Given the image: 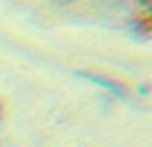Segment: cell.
Returning <instances> with one entry per match:
<instances>
[{
	"instance_id": "cell-3",
	"label": "cell",
	"mask_w": 152,
	"mask_h": 147,
	"mask_svg": "<svg viewBox=\"0 0 152 147\" xmlns=\"http://www.w3.org/2000/svg\"><path fill=\"white\" fill-rule=\"evenodd\" d=\"M0 120H2V104H0Z\"/></svg>"
},
{
	"instance_id": "cell-1",
	"label": "cell",
	"mask_w": 152,
	"mask_h": 147,
	"mask_svg": "<svg viewBox=\"0 0 152 147\" xmlns=\"http://www.w3.org/2000/svg\"><path fill=\"white\" fill-rule=\"evenodd\" d=\"M77 77L91 82L93 86H98V88H104L109 95L118 97V100H125V102L132 100V91L127 88L123 82H118V79H111V77H104V75H95V72H84V70L77 72Z\"/></svg>"
},
{
	"instance_id": "cell-2",
	"label": "cell",
	"mask_w": 152,
	"mask_h": 147,
	"mask_svg": "<svg viewBox=\"0 0 152 147\" xmlns=\"http://www.w3.org/2000/svg\"><path fill=\"white\" fill-rule=\"evenodd\" d=\"M139 5L143 7V9H148V5H150V0H139Z\"/></svg>"
}]
</instances>
